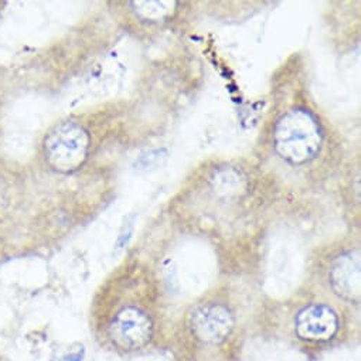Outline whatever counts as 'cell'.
<instances>
[{
    "label": "cell",
    "instance_id": "6da1fadb",
    "mask_svg": "<svg viewBox=\"0 0 361 361\" xmlns=\"http://www.w3.org/2000/svg\"><path fill=\"white\" fill-rule=\"evenodd\" d=\"M274 149L292 166H303L319 154L323 132L317 118L306 108L286 111L274 126Z\"/></svg>",
    "mask_w": 361,
    "mask_h": 361
},
{
    "label": "cell",
    "instance_id": "7a4b0ae2",
    "mask_svg": "<svg viewBox=\"0 0 361 361\" xmlns=\"http://www.w3.org/2000/svg\"><path fill=\"white\" fill-rule=\"evenodd\" d=\"M91 146L88 130L77 122H61L44 137L43 153L47 164L59 173H73L87 160Z\"/></svg>",
    "mask_w": 361,
    "mask_h": 361
},
{
    "label": "cell",
    "instance_id": "3957f363",
    "mask_svg": "<svg viewBox=\"0 0 361 361\" xmlns=\"http://www.w3.org/2000/svg\"><path fill=\"white\" fill-rule=\"evenodd\" d=\"M106 341L123 351L145 348L154 333L152 314L135 303H125L106 317L101 326Z\"/></svg>",
    "mask_w": 361,
    "mask_h": 361
},
{
    "label": "cell",
    "instance_id": "277c9868",
    "mask_svg": "<svg viewBox=\"0 0 361 361\" xmlns=\"http://www.w3.org/2000/svg\"><path fill=\"white\" fill-rule=\"evenodd\" d=\"M234 324L231 309L220 302L200 303L190 316L192 331L204 344L223 343L231 334Z\"/></svg>",
    "mask_w": 361,
    "mask_h": 361
},
{
    "label": "cell",
    "instance_id": "5b68a950",
    "mask_svg": "<svg viewBox=\"0 0 361 361\" xmlns=\"http://www.w3.org/2000/svg\"><path fill=\"white\" fill-rule=\"evenodd\" d=\"M338 329V314L326 303H310L295 317L296 336L309 343H326L337 334Z\"/></svg>",
    "mask_w": 361,
    "mask_h": 361
},
{
    "label": "cell",
    "instance_id": "8992f818",
    "mask_svg": "<svg viewBox=\"0 0 361 361\" xmlns=\"http://www.w3.org/2000/svg\"><path fill=\"white\" fill-rule=\"evenodd\" d=\"M329 285L340 299L358 303L361 292V265L360 255L345 251L334 257L329 267Z\"/></svg>",
    "mask_w": 361,
    "mask_h": 361
},
{
    "label": "cell",
    "instance_id": "52a82bcc",
    "mask_svg": "<svg viewBox=\"0 0 361 361\" xmlns=\"http://www.w3.org/2000/svg\"><path fill=\"white\" fill-rule=\"evenodd\" d=\"M135 12L145 20L159 22L164 20L174 11L176 2H133Z\"/></svg>",
    "mask_w": 361,
    "mask_h": 361
},
{
    "label": "cell",
    "instance_id": "ba28073f",
    "mask_svg": "<svg viewBox=\"0 0 361 361\" xmlns=\"http://www.w3.org/2000/svg\"><path fill=\"white\" fill-rule=\"evenodd\" d=\"M163 160H167V153L164 150H156V152H150L149 154H145L143 157L139 159V161L136 163L137 169L139 170H150V169H154V160L159 161V163H164L161 161Z\"/></svg>",
    "mask_w": 361,
    "mask_h": 361
}]
</instances>
